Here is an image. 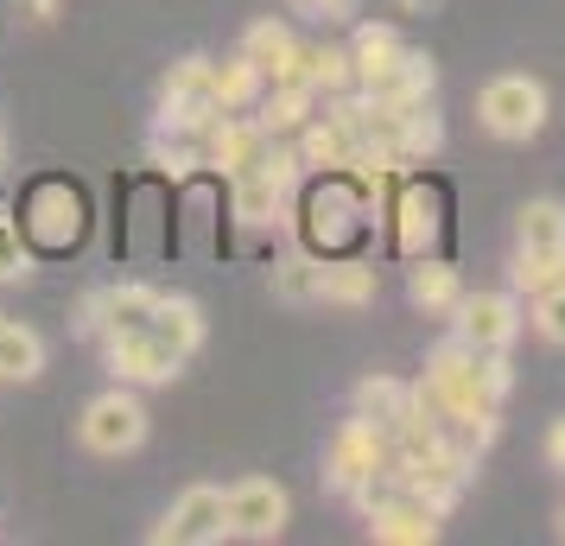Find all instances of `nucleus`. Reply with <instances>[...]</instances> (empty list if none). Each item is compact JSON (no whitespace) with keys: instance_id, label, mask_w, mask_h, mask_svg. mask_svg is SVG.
Segmentation results:
<instances>
[{"instance_id":"1","label":"nucleus","mask_w":565,"mask_h":546,"mask_svg":"<svg viewBox=\"0 0 565 546\" xmlns=\"http://www.w3.org/2000/svg\"><path fill=\"white\" fill-rule=\"evenodd\" d=\"M514 388V363L509 350H470L463 338H445L426 356V375L413 382V400L426 419H451V414H495Z\"/></svg>"},{"instance_id":"2","label":"nucleus","mask_w":565,"mask_h":546,"mask_svg":"<svg viewBox=\"0 0 565 546\" xmlns=\"http://www.w3.org/2000/svg\"><path fill=\"white\" fill-rule=\"evenodd\" d=\"M375 191L382 184L356 172H318V184L299 197V235L318 255H356V242L375 223Z\"/></svg>"},{"instance_id":"3","label":"nucleus","mask_w":565,"mask_h":546,"mask_svg":"<svg viewBox=\"0 0 565 546\" xmlns=\"http://www.w3.org/2000/svg\"><path fill=\"white\" fill-rule=\"evenodd\" d=\"M83 223H89V204L71 179H45L26 191V210H20V229L32 235V248L45 255H64L83 242Z\"/></svg>"},{"instance_id":"4","label":"nucleus","mask_w":565,"mask_h":546,"mask_svg":"<svg viewBox=\"0 0 565 546\" xmlns=\"http://www.w3.org/2000/svg\"><path fill=\"white\" fill-rule=\"evenodd\" d=\"M77 439L89 445L96 458H128V451H140V445H147V407H140V394H134L128 382L96 394L77 419Z\"/></svg>"},{"instance_id":"5","label":"nucleus","mask_w":565,"mask_h":546,"mask_svg":"<svg viewBox=\"0 0 565 546\" xmlns=\"http://www.w3.org/2000/svg\"><path fill=\"white\" fill-rule=\"evenodd\" d=\"M477 115L495 140H534L546 128V89L534 77H489L483 96H477Z\"/></svg>"},{"instance_id":"6","label":"nucleus","mask_w":565,"mask_h":546,"mask_svg":"<svg viewBox=\"0 0 565 546\" xmlns=\"http://www.w3.org/2000/svg\"><path fill=\"white\" fill-rule=\"evenodd\" d=\"M216 540H230V508H223V490H210V483H191L153 527V546H216Z\"/></svg>"},{"instance_id":"7","label":"nucleus","mask_w":565,"mask_h":546,"mask_svg":"<svg viewBox=\"0 0 565 546\" xmlns=\"http://www.w3.org/2000/svg\"><path fill=\"white\" fill-rule=\"evenodd\" d=\"M223 508H230V534L235 540H280L286 534V515H292V502L274 477H242L223 490Z\"/></svg>"},{"instance_id":"8","label":"nucleus","mask_w":565,"mask_h":546,"mask_svg":"<svg viewBox=\"0 0 565 546\" xmlns=\"http://www.w3.org/2000/svg\"><path fill=\"white\" fill-rule=\"evenodd\" d=\"M387 464V432L375 426V419H343L337 426V439H331V451H324V477H331V490H356V483H369L375 470Z\"/></svg>"},{"instance_id":"9","label":"nucleus","mask_w":565,"mask_h":546,"mask_svg":"<svg viewBox=\"0 0 565 546\" xmlns=\"http://www.w3.org/2000/svg\"><path fill=\"white\" fill-rule=\"evenodd\" d=\"M103 343H108L115 382H128V388H166V382L184 368V356L172 350V343H159L153 331H121V338H103Z\"/></svg>"},{"instance_id":"10","label":"nucleus","mask_w":565,"mask_h":546,"mask_svg":"<svg viewBox=\"0 0 565 546\" xmlns=\"http://www.w3.org/2000/svg\"><path fill=\"white\" fill-rule=\"evenodd\" d=\"M451 338H463L470 350H509L514 331H521V306H514V292H463L458 306H451Z\"/></svg>"},{"instance_id":"11","label":"nucleus","mask_w":565,"mask_h":546,"mask_svg":"<svg viewBox=\"0 0 565 546\" xmlns=\"http://www.w3.org/2000/svg\"><path fill=\"white\" fill-rule=\"evenodd\" d=\"M438 235H445V197H438L433 184H401V197H394V248L407 260L433 255Z\"/></svg>"},{"instance_id":"12","label":"nucleus","mask_w":565,"mask_h":546,"mask_svg":"<svg viewBox=\"0 0 565 546\" xmlns=\"http://www.w3.org/2000/svg\"><path fill=\"white\" fill-rule=\"evenodd\" d=\"M260 147H267V133H260V121H235L230 108L210 121L204 133H198V159H204L210 172H223V179H235V172H248L260 159Z\"/></svg>"},{"instance_id":"13","label":"nucleus","mask_w":565,"mask_h":546,"mask_svg":"<svg viewBox=\"0 0 565 546\" xmlns=\"http://www.w3.org/2000/svg\"><path fill=\"white\" fill-rule=\"evenodd\" d=\"M433 83H438V71H433V57L426 52H401L387 57L382 71H369L362 77V96L369 103H394V108H407V103H433Z\"/></svg>"},{"instance_id":"14","label":"nucleus","mask_w":565,"mask_h":546,"mask_svg":"<svg viewBox=\"0 0 565 546\" xmlns=\"http://www.w3.org/2000/svg\"><path fill=\"white\" fill-rule=\"evenodd\" d=\"M242 57H248L267 83H306V45H299L292 26H280V20H255L248 39H242Z\"/></svg>"},{"instance_id":"15","label":"nucleus","mask_w":565,"mask_h":546,"mask_svg":"<svg viewBox=\"0 0 565 546\" xmlns=\"http://www.w3.org/2000/svg\"><path fill=\"white\" fill-rule=\"evenodd\" d=\"M369 534L387 546H433L438 540V508L426 502V495H413V490H394L369 515Z\"/></svg>"},{"instance_id":"16","label":"nucleus","mask_w":565,"mask_h":546,"mask_svg":"<svg viewBox=\"0 0 565 546\" xmlns=\"http://www.w3.org/2000/svg\"><path fill=\"white\" fill-rule=\"evenodd\" d=\"M299 159H306L311 172H350L356 165V133L343 128L337 115H311L306 128H299Z\"/></svg>"},{"instance_id":"17","label":"nucleus","mask_w":565,"mask_h":546,"mask_svg":"<svg viewBox=\"0 0 565 546\" xmlns=\"http://www.w3.org/2000/svg\"><path fill=\"white\" fill-rule=\"evenodd\" d=\"M375 299V267L356 255H324L318 267V306H369Z\"/></svg>"},{"instance_id":"18","label":"nucleus","mask_w":565,"mask_h":546,"mask_svg":"<svg viewBox=\"0 0 565 546\" xmlns=\"http://www.w3.org/2000/svg\"><path fill=\"white\" fill-rule=\"evenodd\" d=\"M147 331H153L159 343H172L179 356H191V350L204 343V312H198V299H184V292H159Z\"/></svg>"},{"instance_id":"19","label":"nucleus","mask_w":565,"mask_h":546,"mask_svg":"<svg viewBox=\"0 0 565 546\" xmlns=\"http://www.w3.org/2000/svg\"><path fill=\"white\" fill-rule=\"evenodd\" d=\"M356 414L375 419L382 432H394V426L413 414V388L407 382H394V375H362L356 382Z\"/></svg>"},{"instance_id":"20","label":"nucleus","mask_w":565,"mask_h":546,"mask_svg":"<svg viewBox=\"0 0 565 546\" xmlns=\"http://www.w3.org/2000/svg\"><path fill=\"white\" fill-rule=\"evenodd\" d=\"M311 103L318 89L311 83H267V103H260V133H299L311 121Z\"/></svg>"},{"instance_id":"21","label":"nucleus","mask_w":565,"mask_h":546,"mask_svg":"<svg viewBox=\"0 0 565 546\" xmlns=\"http://www.w3.org/2000/svg\"><path fill=\"white\" fill-rule=\"evenodd\" d=\"M407 292H413V306H419V312H451V306L463 299L458 267H445L438 255H419V260H413V274H407Z\"/></svg>"},{"instance_id":"22","label":"nucleus","mask_w":565,"mask_h":546,"mask_svg":"<svg viewBox=\"0 0 565 546\" xmlns=\"http://www.w3.org/2000/svg\"><path fill=\"white\" fill-rule=\"evenodd\" d=\"M39 368H45V338L0 318V382H39Z\"/></svg>"},{"instance_id":"23","label":"nucleus","mask_w":565,"mask_h":546,"mask_svg":"<svg viewBox=\"0 0 565 546\" xmlns=\"http://www.w3.org/2000/svg\"><path fill=\"white\" fill-rule=\"evenodd\" d=\"M559 242H565V204H553V197H527L521 216H514V248L534 255V248H559Z\"/></svg>"},{"instance_id":"24","label":"nucleus","mask_w":565,"mask_h":546,"mask_svg":"<svg viewBox=\"0 0 565 546\" xmlns=\"http://www.w3.org/2000/svg\"><path fill=\"white\" fill-rule=\"evenodd\" d=\"M230 191H235V216H242V223H274V216H280V204H286V184H274L260 165L235 172Z\"/></svg>"},{"instance_id":"25","label":"nucleus","mask_w":565,"mask_h":546,"mask_svg":"<svg viewBox=\"0 0 565 546\" xmlns=\"http://www.w3.org/2000/svg\"><path fill=\"white\" fill-rule=\"evenodd\" d=\"M514 292H527V299H534V292H553V287H565V242L559 248H534V255H521V248H514Z\"/></svg>"},{"instance_id":"26","label":"nucleus","mask_w":565,"mask_h":546,"mask_svg":"<svg viewBox=\"0 0 565 546\" xmlns=\"http://www.w3.org/2000/svg\"><path fill=\"white\" fill-rule=\"evenodd\" d=\"M318 267H324V255L274 260V299H286V306H318Z\"/></svg>"},{"instance_id":"27","label":"nucleus","mask_w":565,"mask_h":546,"mask_svg":"<svg viewBox=\"0 0 565 546\" xmlns=\"http://www.w3.org/2000/svg\"><path fill=\"white\" fill-rule=\"evenodd\" d=\"M438 140H445V128H438L433 103H407V108H401V165H413V159H433Z\"/></svg>"},{"instance_id":"28","label":"nucleus","mask_w":565,"mask_h":546,"mask_svg":"<svg viewBox=\"0 0 565 546\" xmlns=\"http://www.w3.org/2000/svg\"><path fill=\"white\" fill-rule=\"evenodd\" d=\"M260 89H267V77H260V71H255V64H248L242 52L216 64V103L230 108V115H242V108L255 103Z\"/></svg>"},{"instance_id":"29","label":"nucleus","mask_w":565,"mask_h":546,"mask_svg":"<svg viewBox=\"0 0 565 546\" xmlns=\"http://www.w3.org/2000/svg\"><path fill=\"white\" fill-rule=\"evenodd\" d=\"M306 83L311 89H324V96H337L343 83H356L350 52H337V45H306Z\"/></svg>"},{"instance_id":"30","label":"nucleus","mask_w":565,"mask_h":546,"mask_svg":"<svg viewBox=\"0 0 565 546\" xmlns=\"http://www.w3.org/2000/svg\"><path fill=\"white\" fill-rule=\"evenodd\" d=\"M394 52H401L394 26H362V32H356V45H350V71H356V83L369 77V71H382Z\"/></svg>"},{"instance_id":"31","label":"nucleus","mask_w":565,"mask_h":546,"mask_svg":"<svg viewBox=\"0 0 565 546\" xmlns=\"http://www.w3.org/2000/svg\"><path fill=\"white\" fill-rule=\"evenodd\" d=\"M26 274H32V255H26V242H20V223L7 216L0 223V287L7 280H26Z\"/></svg>"},{"instance_id":"32","label":"nucleus","mask_w":565,"mask_h":546,"mask_svg":"<svg viewBox=\"0 0 565 546\" xmlns=\"http://www.w3.org/2000/svg\"><path fill=\"white\" fill-rule=\"evenodd\" d=\"M534 331H540L546 343H565V287L534 292Z\"/></svg>"},{"instance_id":"33","label":"nucleus","mask_w":565,"mask_h":546,"mask_svg":"<svg viewBox=\"0 0 565 546\" xmlns=\"http://www.w3.org/2000/svg\"><path fill=\"white\" fill-rule=\"evenodd\" d=\"M299 13H311V20H350L356 13V0H292Z\"/></svg>"},{"instance_id":"34","label":"nucleus","mask_w":565,"mask_h":546,"mask_svg":"<svg viewBox=\"0 0 565 546\" xmlns=\"http://www.w3.org/2000/svg\"><path fill=\"white\" fill-rule=\"evenodd\" d=\"M546 458H553V470H565V419H553V432H546Z\"/></svg>"},{"instance_id":"35","label":"nucleus","mask_w":565,"mask_h":546,"mask_svg":"<svg viewBox=\"0 0 565 546\" xmlns=\"http://www.w3.org/2000/svg\"><path fill=\"white\" fill-rule=\"evenodd\" d=\"M26 7H32V20H52V7H57V0H26Z\"/></svg>"},{"instance_id":"36","label":"nucleus","mask_w":565,"mask_h":546,"mask_svg":"<svg viewBox=\"0 0 565 546\" xmlns=\"http://www.w3.org/2000/svg\"><path fill=\"white\" fill-rule=\"evenodd\" d=\"M559 540H565V508H559Z\"/></svg>"},{"instance_id":"37","label":"nucleus","mask_w":565,"mask_h":546,"mask_svg":"<svg viewBox=\"0 0 565 546\" xmlns=\"http://www.w3.org/2000/svg\"><path fill=\"white\" fill-rule=\"evenodd\" d=\"M407 7H433V0H407Z\"/></svg>"},{"instance_id":"38","label":"nucleus","mask_w":565,"mask_h":546,"mask_svg":"<svg viewBox=\"0 0 565 546\" xmlns=\"http://www.w3.org/2000/svg\"><path fill=\"white\" fill-rule=\"evenodd\" d=\"M0 223H7V204H0Z\"/></svg>"},{"instance_id":"39","label":"nucleus","mask_w":565,"mask_h":546,"mask_svg":"<svg viewBox=\"0 0 565 546\" xmlns=\"http://www.w3.org/2000/svg\"><path fill=\"white\" fill-rule=\"evenodd\" d=\"M0 159H7V147H0Z\"/></svg>"}]
</instances>
